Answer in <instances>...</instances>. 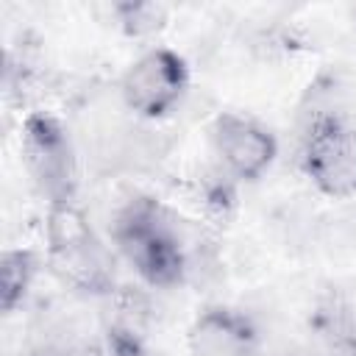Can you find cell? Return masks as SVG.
<instances>
[{"mask_svg": "<svg viewBox=\"0 0 356 356\" xmlns=\"http://www.w3.org/2000/svg\"><path fill=\"white\" fill-rule=\"evenodd\" d=\"M19 145H22V161L39 192L47 197V206L75 200L78 167L67 128L53 114L44 111L28 114L22 122Z\"/></svg>", "mask_w": 356, "mask_h": 356, "instance_id": "obj_4", "label": "cell"}, {"mask_svg": "<svg viewBox=\"0 0 356 356\" xmlns=\"http://www.w3.org/2000/svg\"><path fill=\"white\" fill-rule=\"evenodd\" d=\"M192 356H259V331L253 320L231 306H209L189 325Z\"/></svg>", "mask_w": 356, "mask_h": 356, "instance_id": "obj_7", "label": "cell"}, {"mask_svg": "<svg viewBox=\"0 0 356 356\" xmlns=\"http://www.w3.org/2000/svg\"><path fill=\"white\" fill-rule=\"evenodd\" d=\"M259 356H261V353H259Z\"/></svg>", "mask_w": 356, "mask_h": 356, "instance_id": "obj_12", "label": "cell"}, {"mask_svg": "<svg viewBox=\"0 0 356 356\" xmlns=\"http://www.w3.org/2000/svg\"><path fill=\"white\" fill-rule=\"evenodd\" d=\"M47 253L50 264L78 289L106 292L114 284V259L92 231L75 200L47 206Z\"/></svg>", "mask_w": 356, "mask_h": 356, "instance_id": "obj_2", "label": "cell"}, {"mask_svg": "<svg viewBox=\"0 0 356 356\" xmlns=\"http://www.w3.org/2000/svg\"><path fill=\"white\" fill-rule=\"evenodd\" d=\"M325 356H356V323L339 303H328L317 317L314 334Z\"/></svg>", "mask_w": 356, "mask_h": 356, "instance_id": "obj_9", "label": "cell"}, {"mask_svg": "<svg viewBox=\"0 0 356 356\" xmlns=\"http://www.w3.org/2000/svg\"><path fill=\"white\" fill-rule=\"evenodd\" d=\"M209 139L222 172L245 184L259 181L278 156V142L270 128L236 111L217 114L209 128Z\"/></svg>", "mask_w": 356, "mask_h": 356, "instance_id": "obj_6", "label": "cell"}, {"mask_svg": "<svg viewBox=\"0 0 356 356\" xmlns=\"http://www.w3.org/2000/svg\"><path fill=\"white\" fill-rule=\"evenodd\" d=\"M189 89V67L170 47H150L120 78V97L142 120H161L175 111Z\"/></svg>", "mask_w": 356, "mask_h": 356, "instance_id": "obj_5", "label": "cell"}, {"mask_svg": "<svg viewBox=\"0 0 356 356\" xmlns=\"http://www.w3.org/2000/svg\"><path fill=\"white\" fill-rule=\"evenodd\" d=\"M300 170L328 197L356 195V125L337 111H314L300 134Z\"/></svg>", "mask_w": 356, "mask_h": 356, "instance_id": "obj_3", "label": "cell"}, {"mask_svg": "<svg viewBox=\"0 0 356 356\" xmlns=\"http://www.w3.org/2000/svg\"><path fill=\"white\" fill-rule=\"evenodd\" d=\"M25 356H89V353H78V350H64V348H36Z\"/></svg>", "mask_w": 356, "mask_h": 356, "instance_id": "obj_11", "label": "cell"}, {"mask_svg": "<svg viewBox=\"0 0 356 356\" xmlns=\"http://www.w3.org/2000/svg\"><path fill=\"white\" fill-rule=\"evenodd\" d=\"M36 278V253L28 248H6L0 256V309L3 314H14Z\"/></svg>", "mask_w": 356, "mask_h": 356, "instance_id": "obj_8", "label": "cell"}, {"mask_svg": "<svg viewBox=\"0 0 356 356\" xmlns=\"http://www.w3.org/2000/svg\"><path fill=\"white\" fill-rule=\"evenodd\" d=\"M167 6L161 3H117L114 17L122 28V33L134 39H147L156 36L167 25Z\"/></svg>", "mask_w": 356, "mask_h": 356, "instance_id": "obj_10", "label": "cell"}, {"mask_svg": "<svg viewBox=\"0 0 356 356\" xmlns=\"http://www.w3.org/2000/svg\"><path fill=\"white\" fill-rule=\"evenodd\" d=\"M111 239L131 270L147 286L172 289L184 284L189 270L186 248L167 211L156 200L136 197L125 209H120L111 225Z\"/></svg>", "mask_w": 356, "mask_h": 356, "instance_id": "obj_1", "label": "cell"}]
</instances>
